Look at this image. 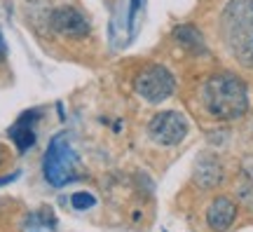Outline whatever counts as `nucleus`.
<instances>
[{"label":"nucleus","mask_w":253,"mask_h":232,"mask_svg":"<svg viewBox=\"0 0 253 232\" xmlns=\"http://www.w3.org/2000/svg\"><path fill=\"white\" fill-rule=\"evenodd\" d=\"M202 101L220 122H232L249 110V87L235 73H216L202 87Z\"/></svg>","instance_id":"f257e3e1"},{"label":"nucleus","mask_w":253,"mask_h":232,"mask_svg":"<svg viewBox=\"0 0 253 232\" xmlns=\"http://www.w3.org/2000/svg\"><path fill=\"white\" fill-rule=\"evenodd\" d=\"M220 33L232 56L253 71V0H230L220 17Z\"/></svg>","instance_id":"f03ea898"},{"label":"nucleus","mask_w":253,"mask_h":232,"mask_svg":"<svg viewBox=\"0 0 253 232\" xmlns=\"http://www.w3.org/2000/svg\"><path fill=\"white\" fill-rule=\"evenodd\" d=\"M134 90L148 103H162L176 90V78L169 68L153 63V66H145L143 71H138V75L134 78Z\"/></svg>","instance_id":"7ed1b4c3"},{"label":"nucleus","mask_w":253,"mask_h":232,"mask_svg":"<svg viewBox=\"0 0 253 232\" xmlns=\"http://www.w3.org/2000/svg\"><path fill=\"white\" fill-rule=\"evenodd\" d=\"M148 134L160 145H178L188 136V120L176 110H164L150 120Z\"/></svg>","instance_id":"20e7f679"},{"label":"nucleus","mask_w":253,"mask_h":232,"mask_svg":"<svg viewBox=\"0 0 253 232\" xmlns=\"http://www.w3.org/2000/svg\"><path fill=\"white\" fill-rule=\"evenodd\" d=\"M49 26L66 38H87L89 36V19L75 7H59L49 14Z\"/></svg>","instance_id":"39448f33"},{"label":"nucleus","mask_w":253,"mask_h":232,"mask_svg":"<svg viewBox=\"0 0 253 232\" xmlns=\"http://www.w3.org/2000/svg\"><path fill=\"white\" fill-rule=\"evenodd\" d=\"M71 155H73L71 148L66 145V141L61 136L49 145V152H47V160H45V171H47V179L52 181L54 186H63L66 181L71 179V169H73Z\"/></svg>","instance_id":"423d86ee"},{"label":"nucleus","mask_w":253,"mask_h":232,"mask_svg":"<svg viewBox=\"0 0 253 232\" xmlns=\"http://www.w3.org/2000/svg\"><path fill=\"white\" fill-rule=\"evenodd\" d=\"M237 218V204L230 197H216L207 209V223L211 230L216 232H225L230 225L235 223Z\"/></svg>","instance_id":"0eeeda50"},{"label":"nucleus","mask_w":253,"mask_h":232,"mask_svg":"<svg viewBox=\"0 0 253 232\" xmlns=\"http://www.w3.org/2000/svg\"><path fill=\"white\" fill-rule=\"evenodd\" d=\"M192 179L199 187L204 190H211L216 187L220 181H223V164L218 162V157L213 155H202L197 162H195V169H192Z\"/></svg>","instance_id":"6e6552de"},{"label":"nucleus","mask_w":253,"mask_h":232,"mask_svg":"<svg viewBox=\"0 0 253 232\" xmlns=\"http://www.w3.org/2000/svg\"><path fill=\"white\" fill-rule=\"evenodd\" d=\"M173 40L178 43V45L185 49V52L195 54H207V43H204V36H202V31L197 26H192V24H183L173 31Z\"/></svg>","instance_id":"1a4fd4ad"},{"label":"nucleus","mask_w":253,"mask_h":232,"mask_svg":"<svg viewBox=\"0 0 253 232\" xmlns=\"http://www.w3.org/2000/svg\"><path fill=\"white\" fill-rule=\"evenodd\" d=\"M28 122H31V115H24L17 125L12 127V139L17 141V145L21 148V150H26L28 145H33V141H36V136H33V127L28 125Z\"/></svg>","instance_id":"9d476101"},{"label":"nucleus","mask_w":253,"mask_h":232,"mask_svg":"<svg viewBox=\"0 0 253 232\" xmlns=\"http://www.w3.org/2000/svg\"><path fill=\"white\" fill-rule=\"evenodd\" d=\"M26 232H54V230H52V221H47L42 214H33L26 223Z\"/></svg>","instance_id":"9b49d317"},{"label":"nucleus","mask_w":253,"mask_h":232,"mask_svg":"<svg viewBox=\"0 0 253 232\" xmlns=\"http://www.w3.org/2000/svg\"><path fill=\"white\" fill-rule=\"evenodd\" d=\"M71 204H73V209L84 211V209H89V206L96 204V199H94L89 192H75V195L71 197Z\"/></svg>","instance_id":"f8f14e48"},{"label":"nucleus","mask_w":253,"mask_h":232,"mask_svg":"<svg viewBox=\"0 0 253 232\" xmlns=\"http://www.w3.org/2000/svg\"><path fill=\"white\" fill-rule=\"evenodd\" d=\"M239 199H242V204L249 206V209L253 211V181L251 183H246V186L239 190Z\"/></svg>","instance_id":"ddd939ff"},{"label":"nucleus","mask_w":253,"mask_h":232,"mask_svg":"<svg viewBox=\"0 0 253 232\" xmlns=\"http://www.w3.org/2000/svg\"><path fill=\"white\" fill-rule=\"evenodd\" d=\"M5 56V43H2V36H0V59Z\"/></svg>","instance_id":"4468645a"}]
</instances>
